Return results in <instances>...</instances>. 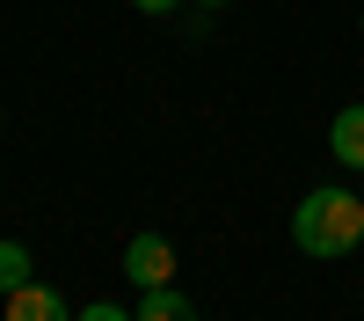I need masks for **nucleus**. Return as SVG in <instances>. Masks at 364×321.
Here are the masks:
<instances>
[{"instance_id":"obj_3","label":"nucleus","mask_w":364,"mask_h":321,"mask_svg":"<svg viewBox=\"0 0 364 321\" xmlns=\"http://www.w3.org/2000/svg\"><path fill=\"white\" fill-rule=\"evenodd\" d=\"M328 154H336L350 175H364V102L336 110V125H328Z\"/></svg>"},{"instance_id":"obj_8","label":"nucleus","mask_w":364,"mask_h":321,"mask_svg":"<svg viewBox=\"0 0 364 321\" xmlns=\"http://www.w3.org/2000/svg\"><path fill=\"white\" fill-rule=\"evenodd\" d=\"M132 8H139V15H175L182 0H132Z\"/></svg>"},{"instance_id":"obj_1","label":"nucleus","mask_w":364,"mask_h":321,"mask_svg":"<svg viewBox=\"0 0 364 321\" xmlns=\"http://www.w3.org/2000/svg\"><path fill=\"white\" fill-rule=\"evenodd\" d=\"M357 241H364V197H357V190L321 183V190L299 197V212H291V248H299V256L343 263Z\"/></svg>"},{"instance_id":"obj_9","label":"nucleus","mask_w":364,"mask_h":321,"mask_svg":"<svg viewBox=\"0 0 364 321\" xmlns=\"http://www.w3.org/2000/svg\"><path fill=\"white\" fill-rule=\"evenodd\" d=\"M204 8H233V0H204Z\"/></svg>"},{"instance_id":"obj_6","label":"nucleus","mask_w":364,"mask_h":321,"mask_svg":"<svg viewBox=\"0 0 364 321\" xmlns=\"http://www.w3.org/2000/svg\"><path fill=\"white\" fill-rule=\"evenodd\" d=\"M22 285H29V248L0 241V292H22Z\"/></svg>"},{"instance_id":"obj_4","label":"nucleus","mask_w":364,"mask_h":321,"mask_svg":"<svg viewBox=\"0 0 364 321\" xmlns=\"http://www.w3.org/2000/svg\"><path fill=\"white\" fill-rule=\"evenodd\" d=\"M8 321H73V307L58 300L51 285H37V278H29L22 292H8Z\"/></svg>"},{"instance_id":"obj_5","label":"nucleus","mask_w":364,"mask_h":321,"mask_svg":"<svg viewBox=\"0 0 364 321\" xmlns=\"http://www.w3.org/2000/svg\"><path fill=\"white\" fill-rule=\"evenodd\" d=\"M132 314H139V321H197V300H190V292H175V285H154Z\"/></svg>"},{"instance_id":"obj_7","label":"nucleus","mask_w":364,"mask_h":321,"mask_svg":"<svg viewBox=\"0 0 364 321\" xmlns=\"http://www.w3.org/2000/svg\"><path fill=\"white\" fill-rule=\"evenodd\" d=\"M73 321H139V314H132V307H109V300H87Z\"/></svg>"},{"instance_id":"obj_2","label":"nucleus","mask_w":364,"mask_h":321,"mask_svg":"<svg viewBox=\"0 0 364 321\" xmlns=\"http://www.w3.org/2000/svg\"><path fill=\"white\" fill-rule=\"evenodd\" d=\"M124 278H132L139 292L175 285V241H168V233H132V248H124Z\"/></svg>"}]
</instances>
